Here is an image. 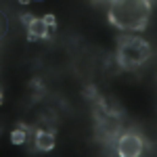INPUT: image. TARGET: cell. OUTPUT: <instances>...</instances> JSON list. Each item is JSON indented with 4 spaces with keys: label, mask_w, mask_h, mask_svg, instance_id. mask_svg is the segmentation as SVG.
Segmentation results:
<instances>
[{
    "label": "cell",
    "mask_w": 157,
    "mask_h": 157,
    "mask_svg": "<svg viewBox=\"0 0 157 157\" xmlns=\"http://www.w3.org/2000/svg\"><path fill=\"white\" fill-rule=\"evenodd\" d=\"M117 155L120 157H138L145 151V140L140 138V134L136 132H124L117 138Z\"/></svg>",
    "instance_id": "3957f363"
},
{
    "label": "cell",
    "mask_w": 157,
    "mask_h": 157,
    "mask_svg": "<svg viewBox=\"0 0 157 157\" xmlns=\"http://www.w3.org/2000/svg\"><path fill=\"white\" fill-rule=\"evenodd\" d=\"M153 50L151 44L145 38L134 36V34H121L117 40V50H115V61L121 69L126 71H134L140 69L147 61L151 59Z\"/></svg>",
    "instance_id": "7a4b0ae2"
},
{
    "label": "cell",
    "mask_w": 157,
    "mask_h": 157,
    "mask_svg": "<svg viewBox=\"0 0 157 157\" xmlns=\"http://www.w3.org/2000/svg\"><path fill=\"white\" fill-rule=\"evenodd\" d=\"M6 29H9V21H6L4 13H0V38L6 34Z\"/></svg>",
    "instance_id": "9c48e42d"
},
{
    "label": "cell",
    "mask_w": 157,
    "mask_h": 157,
    "mask_svg": "<svg viewBox=\"0 0 157 157\" xmlns=\"http://www.w3.org/2000/svg\"><path fill=\"white\" fill-rule=\"evenodd\" d=\"M19 17H21V23H23L25 27L32 23V19H34V15H32V13H23V15H19Z\"/></svg>",
    "instance_id": "30bf717a"
},
{
    "label": "cell",
    "mask_w": 157,
    "mask_h": 157,
    "mask_svg": "<svg viewBox=\"0 0 157 157\" xmlns=\"http://www.w3.org/2000/svg\"><path fill=\"white\" fill-rule=\"evenodd\" d=\"M109 23L124 34H140L149 25L153 0H107Z\"/></svg>",
    "instance_id": "6da1fadb"
},
{
    "label": "cell",
    "mask_w": 157,
    "mask_h": 157,
    "mask_svg": "<svg viewBox=\"0 0 157 157\" xmlns=\"http://www.w3.org/2000/svg\"><path fill=\"white\" fill-rule=\"evenodd\" d=\"M4 103V94H2V90H0V105Z\"/></svg>",
    "instance_id": "7c38bea8"
},
{
    "label": "cell",
    "mask_w": 157,
    "mask_h": 157,
    "mask_svg": "<svg viewBox=\"0 0 157 157\" xmlns=\"http://www.w3.org/2000/svg\"><path fill=\"white\" fill-rule=\"evenodd\" d=\"M42 21L48 25V27H55V29H57V17H55V15H50V13H48V15H44Z\"/></svg>",
    "instance_id": "ba28073f"
},
{
    "label": "cell",
    "mask_w": 157,
    "mask_h": 157,
    "mask_svg": "<svg viewBox=\"0 0 157 157\" xmlns=\"http://www.w3.org/2000/svg\"><path fill=\"white\" fill-rule=\"evenodd\" d=\"M27 132H29V128H27L25 124H19L11 132V143L13 145H23L25 140H27Z\"/></svg>",
    "instance_id": "8992f818"
},
{
    "label": "cell",
    "mask_w": 157,
    "mask_h": 157,
    "mask_svg": "<svg viewBox=\"0 0 157 157\" xmlns=\"http://www.w3.org/2000/svg\"><path fill=\"white\" fill-rule=\"evenodd\" d=\"M17 2H19V4H29L32 0H17Z\"/></svg>",
    "instance_id": "8fae6325"
},
{
    "label": "cell",
    "mask_w": 157,
    "mask_h": 157,
    "mask_svg": "<svg viewBox=\"0 0 157 157\" xmlns=\"http://www.w3.org/2000/svg\"><path fill=\"white\" fill-rule=\"evenodd\" d=\"M27 29V40L29 42H40V40H46V38H50L57 29L55 27H48V25L42 21V17H34L32 19V23L25 27Z\"/></svg>",
    "instance_id": "277c9868"
},
{
    "label": "cell",
    "mask_w": 157,
    "mask_h": 157,
    "mask_svg": "<svg viewBox=\"0 0 157 157\" xmlns=\"http://www.w3.org/2000/svg\"><path fill=\"white\" fill-rule=\"evenodd\" d=\"M34 145H36L38 151L42 153H48L55 149V132L52 130H38L36 138H34Z\"/></svg>",
    "instance_id": "5b68a950"
},
{
    "label": "cell",
    "mask_w": 157,
    "mask_h": 157,
    "mask_svg": "<svg viewBox=\"0 0 157 157\" xmlns=\"http://www.w3.org/2000/svg\"><path fill=\"white\" fill-rule=\"evenodd\" d=\"M82 94H84V97H88V98H94V101L98 98V94H97V88H94V86H86L84 90H82Z\"/></svg>",
    "instance_id": "52a82bcc"
}]
</instances>
